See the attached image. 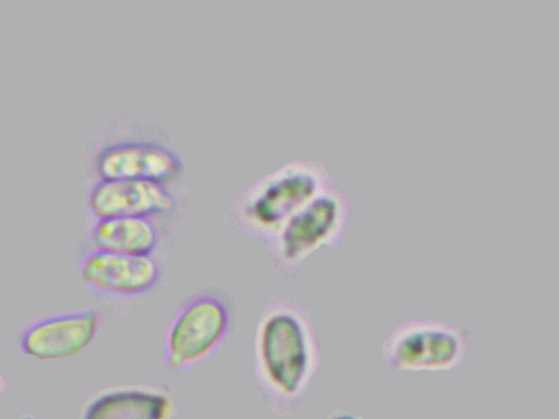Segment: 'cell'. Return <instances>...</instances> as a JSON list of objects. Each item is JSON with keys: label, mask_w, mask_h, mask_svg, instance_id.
<instances>
[{"label": "cell", "mask_w": 559, "mask_h": 419, "mask_svg": "<svg viewBox=\"0 0 559 419\" xmlns=\"http://www.w3.org/2000/svg\"><path fill=\"white\" fill-rule=\"evenodd\" d=\"M88 182L106 179H146L188 189L179 149L153 119L119 113L105 122L87 147Z\"/></svg>", "instance_id": "2"}, {"label": "cell", "mask_w": 559, "mask_h": 419, "mask_svg": "<svg viewBox=\"0 0 559 419\" xmlns=\"http://www.w3.org/2000/svg\"><path fill=\"white\" fill-rule=\"evenodd\" d=\"M16 419H36V418L29 414H24V415L17 417Z\"/></svg>", "instance_id": "14"}, {"label": "cell", "mask_w": 559, "mask_h": 419, "mask_svg": "<svg viewBox=\"0 0 559 419\" xmlns=\"http://www.w3.org/2000/svg\"><path fill=\"white\" fill-rule=\"evenodd\" d=\"M354 210L349 193L335 180L299 210L266 244L278 271L294 276L317 250L343 243Z\"/></svg>", "instance_id": "4"}, {"label": "cell", "mask_w": 559, "mask_h": 419, "mask_svg": "<svg viewBox=\"0 0 559 419\" xmlns=\"http://www.w3.org/2000/svg\"><path fill=\"white\" fill-rule=\"evenodd\" d=\"M233 306L217 288L201 289L177 309L164 335L163 362L181 374L216 352L227 339Z\"/></svg>", "instance_id": "5"}, {"label": "cell", "mask_w": 559, "mask_h": 419, "mask_svg": "<svg viewBox=\"0 0 559 419\" xmlns=\"http://www.w3.org/2000/svg\"><path fill=\"white\" fill-rule=\"evenodd\" d=\"M334 181L321 160L296 157L237 192L224 219L266 246L297 210Z\"/></svg>", "instance_id": "3"}, {"label": "cell", "mask_w": 559, "mask_h": 419, "mask_svg": "<svg viewBox=\"0 0 559 419\" xmlns=\"http://www.w3.org/2000/svg\"><path fill=\"white\" fill-rule=\"evenodd\" d=\"M79 273L93 295L115 300L151 292L160 282L162 265L155 256H136L84 248Z\"/></svg>", "instance_id": "8"}, {"label": "cell", "mask_w": 559, "mask_h": 419, "mask_svg": "<svg viewBox=\"0 0 559 419\" xmlns=\"http://www.w3.org/2000/svg\"><path fill=\"white\" fill-rule=\"evenodd\" d=\"M319 364V339L309 310L293 295H277L265 306L254 338L257 382L270 409L293 417Z\"/></svg>", "instance_id": "1"}, {"label": "cell", "mask_w": 559, "mask_h": 419, "mask_svg": "<svg viewBox=\"0 0 559 419\" xmlns=\"http://www.w3.org/2000/svg\"><path fill=\"white\" fill-rule=\"evenodd\" d=\"M325 419H364L361 416L347 410L335 409Z\"/></svg>", "instance_id": "12"}, {"label": "cell", "mask_w": 559, "mask_h": 419, "mask_svg": "<svg viewBox=\"0 0 559 419\" xmlns=\"http://www.w3.org/2000/svg\"><path fill=\"white\" fill-rule=\"evenodd\" d=\"M187 197L188 189L146 179L94 180L87 208L93 220L134 216L177 222Z\"/></svg>", "instance_id": "7"}, {"label": "cell", "mask_w": 559, "mask_h": 419, "mask_svg": "<svg viewBox=\"0 0 559 419\" xmlns=\"http://www.w3.org/2000/svg\"><path fill=\"white\" fill-rule=\"evenodd\" d=\"M471 346V333L464 327L433 319H408L385 337L381 356L394 372H445L465 363Z\"/></svg>", "instance_id": "6"}, {"label": "cell", "mask_w": 559, "mask_h": 419, "mask_svg": "<svg viewBox=\"0 0 559 419\" xmlns=\"http://www.w3.org/2000/svg\"><path fill=\"white\" fill-rule=\"evenodd\" d=\"M100 324L102 313L92 307L41 316L23 326L17 348L39 360L70 358L94 340Z\"/></svg>", "instance_id": "9"}, {"label": "cell", "mask_w": 559, "mask_h": 419, "mask_svg": "<svg viewBox=\"0 0 559 419\" xmlns=\"http://www.w3.org/2000/svg\"><path fill=\"white\" fill-rule=\"evenodd\" d=\"M178 404L164 385H116L92 393L79 419H173Z\"/></svg>", "instance_id": "10"}, {"label": "cell", "mask_w": 559, "mask_h": 419, "mask_svg": "<svg viewBox=\"0 0 559 419\" xmlns=\"http://www.w3.org/2000/svg\"><path fill=\"white\" fill-rule=\"evenodd\" d=\"M176 222L150 217L93 220L86 248L136 256H154Z\"/></svg>", "instance_id": "11"}, {"label": "cell", "mask_w": 559, "mask_h": 419, "mask_svg": "<svg viewBox=\"0 0 559 419\" xmlns=\"http://www.w3.org/2000/svg\"><path fill=\"white\" fill-rule=\"evenodd\" d=\"M8 383L2 373L0 372V397L7 392Z\"/></svg>", "instance_id": "13"}]
</instances>
